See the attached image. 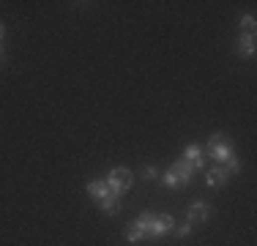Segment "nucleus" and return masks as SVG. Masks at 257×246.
<instances>
[{"label": "nucleus", "instance_id": "f257e3e1", "mask_svg": "<svg viewBox=\"0 0 257 246\" xmlns=\"http://www.w3.org/2000/svg\"><path fill=\"white\" fill-rule=\"evenodd\" d=\"M205 153L211 159H216L219 164H227L235 153H232V145H230V140H227V134H211L208 137V145H205Z\"/></svg>", "mask_w": 257, "mask_h": 246}, {"label": "nucleus", "instance_id": "f03ea898", "mask_svg": "<svg viewBox=\"0 0 257 246\" xmlns=\"http://www.w3.org/2000/svg\"><path fill=\"white\" fill-rule=\"evenodd\" d=\"M104 183H107L109 194L120 197V194H126L128 189H132L134 175H132V170H126V167H115V170H109V175L104 178Z\"/></svg>", "mask_w": 257, "mask_h": 246}, {"label": "nucleus", "instance_id": "7ed1b4c3", "mask_svg": "<svg viewBox=\"0 0 257 246\" xmlns=\"http://www.w3.org/2000/svg\"><path fill=\"white\" fill-rule=\"evenodd\" d=\"M151 221H154V213H143L137 221H132V227L126 230V241H132V243L145 241L151 235Z\"/></svg>", "mask_w": 257, "mask_h": 246}, {"label": "nucleus", "instance_id": "20e7f679", "mask_svg": "<svg viewBox=\"0 0 257 246\" xmlns=\"http://www.w3.org/2000/svg\"><path fill=\"white\" fill-rule=\"evenodd\" d=\"M175 230V219L167 216V213H162V216H154V221H151V235L148 238H162L164 232Z\"/></svg>", "mask_w": 257, "mask_h": 246}, {"label": "nucleus", "instance_id": "39448f33", "mask_svg": "<svg viewBox=\"0 0 257 246\" xmlns=\"http://www.w3.org/2000/svg\"><path fill=\"white\" fill-rule=\"evenodd\" d=\"M208 202L205 200H197V202H192L189 205V211H186V221L189 224H203V221L208 219Z\"/></svg>", "mask_w": 257, "mask_h": 246}, {"label": "nucleus", "instance_id": "423d86ee", "mask_svg": "<svg viewBox=\"0 0 257 246\" xmlns=\"http://www.w3.org/2000/svg\"><path fill=\"white\" fill-rule=\"evenodd\" d=\"M227 178H230V172L224 170V167H213V170H208L205 183H208L211 189H222L224 183H227Z\"/></svg>", "mask_w": 257, "mask_h": 246}, {"label": "nucleus", "instance_id": "0eeeda50", "mask_svg": "<svg viewBox=\"0 0 257 246\" xmlns=\"http://www.w3.org/2000/svg\"><path fill=\"white\" fill-rule=\"evenodd\" d=\"M183 162H189L194 170H200L205 164V159H203V148H197V145H189L186 151H183Z\"/></svg>", "mask_w": 257, "mask_h": 246}, {"label": "nucleus", "instance_id": "6e6552de", "mask_svg": "<svg viewBox=\"0 0 257 246\" xmlns=\"http://www.w3.org/2000/svg\"><path fill=\"white\" fill-rule=\"evenodd\" d=\"M238 55H243V58H252L254 55V33H241L238 36Z\"/></svg>", "mask_w": 257, "mask_h": 246}, {"label": "nucleus", "instance_id": "1a4fd4ad", "mask_svg": "<svg viewBox=\"0 0 257 246\" xmlns=\"http://www.w3.org/2000/svg\"><path fill=\"white\" fill-rule=\"evenodd\" d=\"M173 172H175V175L181 178L183 183H189V178L194 175V167H192V164H189V162H183V159H178V162L173 164Z\"/></svg>", "mask_w": 257, "mask_h": 246}, {"label": "nucleus", "instance_id": "9d476101", "mask_svg": "<svg viewBox=\"0 0 257 246\" xmlns=\"http://www.w3.org/2000/svg\"><path fill=\"white\" fill-rule=\"evenodd\" d=\"M88 194L93 197V200H104V197L109 194V189H107V183H104V181H90L88 183Z\"/></svg>", "mask_w": 257, "mask_h": 246}, {"label": "nucleus", "instance_id": "9b49d317", "mask_svg": "<svg viewBox=\"0 0 257 246\" xmlns=\"http://www.w3.org/2000/svg\"><path fill=\"white\" fill-rule=\"evenodd\" d=\"M99 205H101L104 213H112V216L120 211V202H118V197H115V194H107L104 200H99Z\"/></svg>", "mask_w": 257, "mask_h": 246}, {"label": "nucleus", "instance_id": "f8f14e48", "mask_svg": "<svg viewBox=\"0 0 257 246\" xmlns=\"http://www.w3.org/2000/svg\"><path fill=\"white\" fill-rule=\"evenodd\" d=\"M162 183H164V186H167V189H178V186H186V183H183V181H181V178H178V175H175V172H173V170H170V172H167V175H164V178H162Z\"/></svg>", "mask_w": 257, "mask_h": 246}, {"label": "nucleus", "instance_id": "ddd939ff", "mask_svg": "<svg viewBox=\"0 0 257 246\" xmlns=\"http://www.w3.org/2000/svg\"><path fill=\"white\" fill-rule=\"evenodd\" d=\"M238 25L243 28V33H254V17L252 14H243L241 20H238Z\"/></svg>", "mask_w": 257, "mask_h": 246}, {"label": "nucleus", "instance_id": "4468645a", "mask_svg": "<svg viewBox=\"0 0 257 246\" xmlns=\"http://www.w3.org/2000/svg\"><path fill=\"white\" fill-rule=\"evenodd\" d=\"M224 170H227V172H230V175H232V172H241V162H238V159H235V156H232V159H230V162H227V164H224Z\"/></svg>", "mask_w": 257, "mask_h": 246}, {"label": "nucleus", "instance_id": "2eb2a0df", "mask_svg": "<svg viewBox=\"0 0 257 246\" xmlns=\"http://www.w3.org/2000/svg\"><path fill=\"white\" fill-rule=\"evenodd\" d=\"M189 232H192V224H189V221H183V224L178 227V230H175V235H178V238H186Z\"/></svg>", "mask_w": 257, "mask_h": 246}, {"label": "nucleus", "instance_id": "dca6fc26", "mask_svg": "<svg viewBox=\"0 0 257 246\" xmlns=\"http://www.w3.org/2000/svg\"><path fill=\"white\" fill-rule=\"evenodd\" d=\"M143 175H145V178H156L159 172H156V167H145V172H143Z\"/></svg>", "mask_w": 257, "mask_h": 246}, {"label": "nucleus", "instance_id": "f3484780", "mask_svg": "<svg viewBox=\"0 0 257 246\" xmlns=\"http://www.w3.org/2000/svg\"><path fill=\"white\" fill-rule=\"evenodd\" d=\"M3 36H6V28H3V22H0V41H3Z\"/></svg>", "mask_w": 257, "mask_h": 246}, {"label": "nucleus", "instance_id": "a211bd4d", "mask_svg": "<svg viewBox=\"0 0 257 246\" xmlns=\"http://www.w3.org/2000/svg\"><path fill=\"white\" fill-rule=\"evenodd\" d=\"M0 58H3V49H0Z\"/></svg>", "mask_w": 257, "mask_h": 246}]
</instances>
